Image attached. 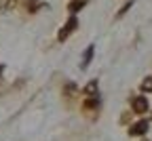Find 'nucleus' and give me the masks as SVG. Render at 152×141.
I'll return each instance as SVG.
<instances>
[{
    "mask_svg": "<svg viewBox=\"0 0 152 141\" xmlns=\"http://www.w3.org/2000/svg\"><path fill=\"white\" fill-rule=\"evenodd\" d=\"M99 108H102V97H99V95H91V97H87L85 103H83L85 114H87V112H93V116L99 112Z\"/></svg>",
    "mask_w": 152,
    "mask_h": 141,
    "instance_id": "obj_2",
    "label": "nucleus"
},
{
    "mask_svg": "<svg viewBox=\"0 0 152 141\" xmlns=\"http://www.w3.org/2000/svg\"><path fill=\"white\" fill-rule=\"evenodd\" d=\"M93 53H95V47L89 44V49L83 53V61H80V70H87V65L91 63V59H93Z\"/></svg>",
    "mask_w": 152,
    "mask_h": 141,
    "instance_id": "obj_6",
    "label": "nucleus"
},
{
    "mask_svg": "<svg viewBox=\"0 0 152 141\" xmlns=\"http://www.w3.org/2000/svg\"><path fill=\"white\" fill-rule=\"evenodd\" d=\"M83 93H85L87 97H91V95H99V82H97V78L91 80V82L83 89Z\"/></svg>",
    "mask_w": 152,
    "mask_h": 141,
    "instance_id": "obj_5",
    "label": "nucleus"
},
{
    "mask_svg": "<svg viewBox=\"0 0 152 141\" xmlns=\"http://www.w3.org/2000/svg\"><path fill=\"white\" fill-rule=\"evenodd\" d=\"M85 4H87V0H72V2L68 4V11L74 15V13H78V11L85 7Z\"/></svg>",
    "mask_w": 152,
    "mask_h": 141,
    "instance_id": "obj_7",
    "label": "nucleus"
},
{
    "mask_svg": "<svg viewBox=\"0 0 152 141\" xmlns=\"http://www.w3.org/2000/svg\"><path fill=\"white\" fill-rule=\"evenodd\" d=\"M131 110L135 112V114H146L148 112V99L146 97H133L131 99Z\"/></svg>",
    "mask_w": 152,
    "mask_h": 141,
    "instance_id": "obj_4",
    "label": "nucleus"
},
{
    "mask_svg": "<svg viewBox=\"0 0 152 141\" xmlns=\"http://www.w3.org/2000/svg\"><path fill=\"white\" fill-rule=\"evenodd\" d=\"M2 74H4V63H0V78H2Z\"/></svg>",
    "mask_w": 152,
    "mask_h": 141,
    "instance_id": "obj_13",
    "label": "nucleus"
},
{
    "mask_svg": "<svg viewBox=\"0 0 152 141\" xmlns=\"http://www.w3.org/2000/svg\"><path fill=\"white\" fill-rule=\"evenodd\" d=\"M76 28H78V19H76V17L72 15V17L68 19V21L64 23V28L59 30V34H57V40H59V42H66V40H68V36L76 32Z\"/></svg>",
    "mask_w": 152,
    "mask_h": 141,
    "instance_id": "obj_1",
    "label": "nucleus"
},
{
    "mask_svg": "<svg viewBox=\"0 0 152 141\" xmlns=\"http://www.w3.org/2000/svg\"><path fill=\"white\" fill-rule=\"evenodd\" d=\"M26 7H28V11H30V13H36V7H38V0H28V4H26Z\"/></svg>",
    "mask_w": 152,
    "mask_h": 141,
    "instance_id": "obj_12",
    "label": "nucleus"
},
{
    "mask_svg": "<svg viewBox=\"0 0 152 141\" xmlns=\"http://www.w3.org/2000/svg\"><path fill=\"white\" fill-rule=\"evenodd\" d=\"M142 93H152V76H146L142 80Z\"/></svg>",
    "mask_w": 152,
    "mask_h": 141,
    "instance_id": "obj_10",
    "label": "nucleus"
},
{
    "mask_svg": "<svg viewBox=\"0 0 152 141\" xmlns=\"http://www.w3.org/2000/svg\"><path fill=\"white\" fill-rule=\"evenodd\" d=\"M148 131H150V122H148V120H137V122H133L129 126V135L131 137H142Z\"/></svg>",
    "mask_w": 152,
    "mask_h": 141,
    "instance_id": "obj_3",
    "label": "nucleus"
},
{
    "mask_svg": "<svg viewBox=\"0 0 152 141\" xmlns=\"http://www.w3.org/2000/svg\"><path fill=\"white\" fill-rule=\"evenodd\" d=\"M133 2H135V0H127V4H125V7H123V9L116 13V19H121V17H123V15H125V13L131 9V7H133Z\"/></svg>",
    "mask_w": 152,
    "mask_h": 141,
    "instance_id": "obj_11",
    "label": "nucleus"
},
{
    "mask_svg": "<svg viewBox=\"0 0 152 141\" xmlns=\"http://www.w3.org/2000/svg\"><path fill=\"white\" fill-rule=\"evenodd\" d=\"M15 4H17V0H0V11H11V9H15Z\"/></svg>",
    "mask_w": 152,
    "mask_h": 141,
    "instance_id": "obj_9",
    "label": "nucleus"
},
{
    "mask_svg": "<svg viewBox=\"0 0 152 141\" xmlns=\"http://www.w3.org/2000/svg\"><path fill=\"white\" fill-rule=\"evenodd\" d=\"M76 91H78V86H76L74 82H68V84L64 86V95H66V97H74Z\"/></svg>",
    "mask_w": 152,
    "mask_h": 141,
    "instance_id": "obj_8",
    "label": "nucleus"
}]
</instances>
